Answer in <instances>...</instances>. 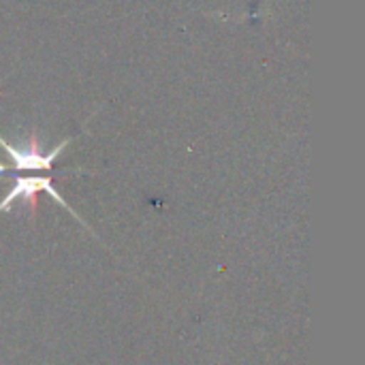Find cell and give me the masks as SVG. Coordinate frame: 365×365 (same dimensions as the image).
Returning <instances> with one entry per match:
<instances>
[{"instance_id": "cell-1", "label": "cell", "mask_w": 365, "mask_h": 365, "mask_svg": "<svg viewBox=\"0 0 365 365\" xmlns=\"http://www.w3.org/2000/svg\"><path fill=\"white\" fill-rule=\"evenodd\" d=\"M38 192H47L53 201H58L62 207H66V212L71 214V216H75L81 225H83V220L68 207V203L60 197V192L51 186V180L49 178H17L15 180V184H13V188L4 195V199L0 201V212H4V210H11V205L17 201V199H21L26 205H28V210H30V216L34 218V212H36V195ZM86 227V225H83ZM88 229V227H86ZM90 231V229H88Z\"/></svg>"}, {"instance_id": "cell-2", "label": "cell", "mask_w": 365, "mask_h": 365, "mask_svg": "<svg viewBox=\"0 0 365 365\" xmlns=\"http://www.w3.org/2000/svg\"><path fill=\"white\" fill-rule=\"evenodd\" d=\"M68 143H71V139H64V141L58 143L49 154H41V150H38L34 137L30 139V145H28V148H15V145H11L6 139L0 137V145H2V150L11 156V160H13V165H15L17 171H49L51 165H53V160L62 154V150H64Z\"/></svg>"}]
</instances>
